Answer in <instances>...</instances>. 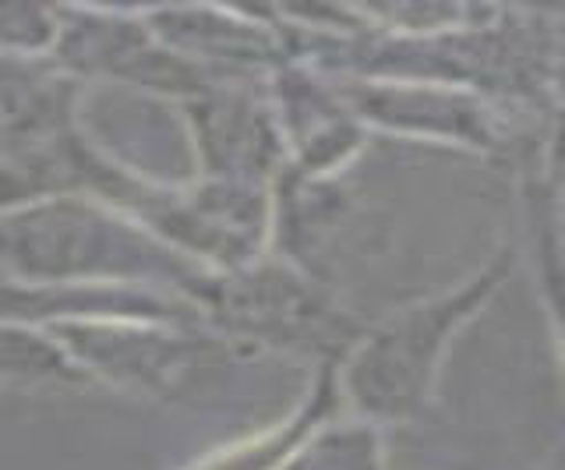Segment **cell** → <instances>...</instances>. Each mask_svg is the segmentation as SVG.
I'll return each mask as SVG.
<instances>
[{
	"instance_id": "obj_2",
	"label": "cell",
	"mask_w": 565,
	"mask_h": 470,
	"mask_svg": "<svg viewBox=\"0 0 565 470\" xmlns=\"http://www.w3.org/2000/svg\"><path fill=\"white\" fill-rule=\"evenodd\" d=\"M188 301L199 308L209 329L247 351L273 346L318 357V364H340L364 329L305 273L276 263H252L226 273L202 269Z\"/></svg>"
},
{
	"instance_id": "obj_1",
	"label": "cell",
	"mask_w": 565,
	"mask_h": 470,
	"mask_svg": "<svg viewBox=\"0 0 565 470\" xmlns=\"http://www.w3.org/2000/svg\"><path fill=\"white\" fill-rule=\"evenodd\" d=\"M516 245L505 241L459 287L403 305L393 316L364 325L343 361L335 364L340 404L358 414V421L375 428L414 421L435 393L449 343L499 293L509 273L516 269Z\"/></svg>"
},
{
	"instance_id": "obj_6",
	"label": "cell",
	"mask_w": 565,
	"mask_h": 470,
	"mask_svg": "<svg viewBox=\"0 0 565 470\" xmlns=\"http://www.w3.org/2000/svg\"><path fill=\"white\" fill-rule=\"evenodd\" d=\"M340 410V389H335V364H318V375L311 382L308 396L300 399L297 410L262 435L234 442L212 457L191 463L188 470H279L290 460V452L308 439V435L326 425L329 417Z\"/></svg>"
},
{
	"instance_id": "obj_7",
	"label": "cell",
	"mask_w": 565,
	"mask_h": 470,
	"mask_svg": "<svg viewBox=\"0 0 565 470\" xmlns=\"http://www.w3.org/2000/svg\"><path fill=\"white\" fill-rule=\"evenodd\" d=\"M382 431L367 421L318 425L279 470H382Z\"/></svg>"
},
{
	"instance_id": "obj_3",
	"label": "cell",
	"mask_w": 565,
	"mask_h": 470,
	"mask_svg": "<svg viewBox=\"0 0 565 470\" xmlns=\"http://www.w3.org/2000/svg\"><path fill=\"white\" fill-rule=\"evenodd\" d=\"M78 357L120 389L159 399H184L220 378L247 346L199 322H85L71 329Z\"/></svg>"
},
{
	"instance_id": "obj_4",
	"label": "cell",
	"mask_w": 565,
	"mask_h": 470,
	"mask_svg": "<svg viewBox=\"0 0 565 470\" xmlns=\"http://www.w3.org/2000/svg\"><path fill=\"white\" fill-rule=\"evenodd\" d=\"M188 120L194 149L212 181L258 184L282 152V131H276L273 114L252 96L205 89L188 99Z\"/></svg>"
},
{
	"instance_id": "obj_5",
	"label": "cell",
	"mask_w": 565,
	"mask_h": 470,
	"mask_svg": "<svg viewBox=\"0 0 565 470\" xmlns=\"http://www.w3.org/2000/svg\"><path fill=\"white\" fill-rule=\"evenodd\" d=\"M358 114L388 131H414L431 138H456L463 146H491V120L484 110L441 93H396V89H361L353 93Z\"/></svg>"
}]
</instances>
